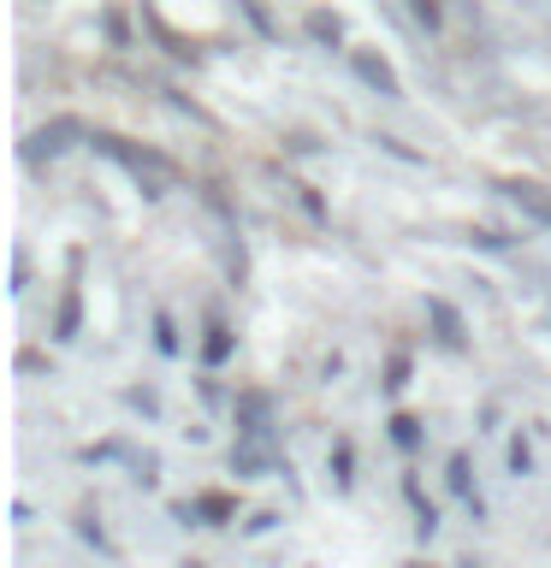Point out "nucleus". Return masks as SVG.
Listing matches in <instances>:
<instances>
[{"label": "nucleus", "instance_id": "22", "mask_svg": "<svg viewBox=\"0 0 551 568\" xmlns=\"http://www.w3.org/2000/svg\"><path fill=\"white\" fill-rule=\"evenodd\" d=\"M101 30H107V42H113V48H131V24H124V12H119V7H107V12H101Z\"/></svg>", "mask_w": 551, "mask_h": 568}, {"label": "nucleus", "instance_id": "14", "mask_svg": "<svg viewBox=\"0 0 551 568\" xmlns=\"http://www.w3.org/2000/svg\"><path fill=\"white\" fill-rule=\"evenodd\" d=\"M332 486L338 491L355 486V444L350 438H332Z\"/></svg>", "mask_w": 551, "mask_h": 568}, {"label": "nucleus", "instance_id": "3", "mask_svg": "<svg viewBox=\"0 0 551 568\" xmlns=\"http://www.w3.org/2000/svg\"><path fill=\"white\" fill-rule=\"evenodd\" d=\"M350 71H355V78H362L380 101H403V78L391 71L385 53H373V48H350Z\"/></svg>", "mask_w": 551, "mask_h": 568}, {"label": "nucleus", "instance_id": "16", "mask_svg": "<svg viewBox=\"0 0 551 568\" xmlns=\"http://www.w3.org/2000/svg\"><path fill=\"white\" fill-rule=\"evenodd\" d=\"M385 426H391V444H398V450H421V438H427V433H421V420L409 415V408H398V415H391Z\"/></svg>", "mask_w": 551, "mask_h": 568}, {"label": "nucleus", "instance_id": "10", "mask_svg": "<svg viewBox=\"0 0 551 568\" xmlns=\"http://www.w3.org/2000/svg\"><path fill=\"white\" fill-rule=\"evenodd\" d=\"M231 349H238V337H231V326L220 314H208V337H202V367L213 373V367H226L231 362Z\"/></svg>", "mask_w": 551, "mask_h": 568}, {"label": "nucleus", "instance_id": "4", "mask_svg": "<svg viewBox=\"0 0 551 568\" xmlns=\"http://www.w3.org/2000/svg\"><path fill=\"white\" fill-rule=\"evenodd\" d=\"M498 195H504V202L522 213V220H533L540 231H551V190H545V184H533V178H504V184H498Z\"/></svg>", "mask_w": 551, "mask_h": 568}, {"label": "nucleus", "instance_id": "5", "mask_svg": "<svg viewBox=\"0 0 551 568\" xmlns=\"http://www.w3.org/2000/svg\"><path fill=\"white\" fill-rule=\"evenodd\" d=\"M172 521L231 527V521H238V497H231V491H202V497H190V504H172Z\"/></svg>", "mask_w": 551, "mask_h": 568}, {"label": "nucleus", "instance_id": "17", "mask_svg": "<svg viewBox=\"0 0 551 568\" xmlns=\"http://www.w3.org/2000/svg\"><path fill=\"white\" fill-rule=\"evenodd\" d=\"M238 12L249 18V30H256L261 42H279V24H273V12H267L261 0H238Z\"/></svg>", "mask_w": 551, "mask_h": 568}, {"label": "nucleus", "instance_id": "11", "mask_svg": "<svg viewBox=\"0 0 551 568\" xmlns=\"http://www.w3.org/2000/svg\"><path fill=\"white\" fill-rule=\"evenodd\" d=\"M403 497H409V504H415V532H421V545H427V539H433V532H439V504H433V497L421 491V479H415V474L403 479Z\"/></svg>", "mask_w": 551, "mask_h": 568}, {"label": "nucleus", "instance_id": "25", "mask_svg": "<svg viewBox=\"0 0 551 568\" xmlns=\"http://www.w3.org/2000/svg\"><path fill=\"white\" fill-rule=\"evenodd\" d=\"M291 190H297V202H302V213H309V220H327V202L314 195V184H291Z\"/></svg>", "mask_w": 551, "mask_h": 568}, {"label": "nucleus", "instance_id": "23", "mask_svg": "<svg viewBox=\"0 0 551 568\" xmlns=\"http://www.w3.org/2000/svg\"><path fill=\"white\" fill-rule=\"evenodd\" d=\"M510 474H515V479H528V474H533V444H528L522 433L510 438Z\"/></svg>", "mask_w": 551, "mask_h": 568}, {"label": "nucleus", "instance_id": "6", "mask_svg": "<svg viewBox=\"0 0 551 568\" xmlns=\"http://www.w3.org/2000/svg\"><path fill=\"white\" fill-rule=\"evenodd\" d=\"M231 415H238V433H249V438H273L279 403L267 397V390H238V397H231Z\"/></svg>", "mask_w": 551, "mask_h": 568}, {"label": "nucleus", "instance_id": "30", "mask_svg": "<svg viewBox=\"0 0 551 568\" xmlns=\"http://www.w3.org/2000/svg\"><path fill=\"white\" fill-rule=\"evenodd\" d=\"M267 527H279V515H273V509H261V515H249V527H243V532H267Z\"/></svg>", "mask_w": 551, "mask_h": 568}, {"label": "nucleus", "instance_id": "26", "mask_svg": "<svg viewBox=\"0 0 551 568\" xmlns=\"http://www.w3.org/2000/svg\"><path fill=\"white\" fill-rule=\"evenodd\" d=\"M124 403L142 408V415H160V397H154V390H124Z\"/></svg>", "mask_w": 551, "mask_h": 568}, {"label": "nucleus", "instance_id": "7", "mask_svg": "<svg viewBox=\"0 0 551 568\" xmlns=\"http://www.w3.org/2000/svg\"><path fill=\"white\" fill-rule=\"evenodd\" d=\"M427 320H433V337L444 349H462L469 344V320H462L457 302H444V296H427Z\"/></svg>", "mask_w": 551, "mask_h": 568}, {"label": "nucleus", "instance_id": "15", "mask_svg": "<svg viewBox=\"0 0 551 568\" xmlns=\"http://www.w3.org/2000/svg\"><path fill=\"white\" fill-rule=\"evenodd\" d=\"M78 326H83V296H78V284H71L60 314H53V337H78Z\"/></svg>", "mask_w": 551, "mask_h": 568}, {"label": "nucleus", "instance_id": "21", "mask_svg": "<svg viewBox=\"0 0 551 568\" xmlns=\"http://www.w3.org/2000/svg\"><path fill=\"white\" fill-rule=\"evenodd\" d=\"M78 539H83V545H96L101 557H119V550H113V539L101 532V521H96V515H78Z\"/></svg>", "mask_w": 551, "mask_h": 568}, {"label": "nucleus", "instance_id": "1", "mask_svg": "<svg viewBox=\"0 0 551 568\" xmlns=\"http://www.w3.org/2000/svg\"><path fill=\"white\" fill-rule=\"evenodd\" d=\"M89 149L96 154H107L113 166H124L137 178V190L149 195V202H160L167 190H178L184 184V166H178L172 154H160V149H149V142H131V136H119V131H89Z\"/></svg>", "mask_w": 551, "mask_h": 568}, {"label": "nucleus", "instance_id": "12", "mask_svg": "<svg viewBox=\"0 0 551 568\" xmlns=\"http://www.w3.org/2000/svg\"><path fill=\"white\" fill-rule=\"evenodd\" d=\"M302 30H309V42H320V48H344V18L327 12V7H314L302 18Z\"/></svg>", "mask_w": 551, "mask_h": 568}, {"label": "nucleus", "instance_id": "2", "mask_svg": "<svg viewBox=\"0 0 551 568\" xmlns=\"http://www.w3.org/2000/svg\"><path fill=\"white\" fill-rule=\"evenodd\" d=\"M78 142H89V124H83L78 113H53L48 124H36V131L24 136L18 160H24V166H53V160L71 154Z\"/></svg>", "mask_w": 551, "mask_h": 568}, {"label": "nucleus", "instance_id": "27", "mask_svg": "<svg viewBox=\"0 0 551 568\" xmlns=\"http://www.w3.org/2000/svg\"><path fill=\"white\" fill-rule=\"evenodd\" d=\"M78 456H83V462H113V456H124V450L107 438V444H89V450H78Z\"/></svg>", "mask_w": 551, "mask_h": 568}, {"label": "nucleus", "instance_id": "20", "mask_svg": "<svg viewBox=\"0 0 551 568\" xmlns=\"http://www.w3.org/2000/svg\"><path fill=\"white\" fill-rule=\"evenodd\" d=\"M403 7L415 12V24H421L427 36H439V30H444V7H439V0H403Z\"/></svg>", "mask_w": 551, "mask_h": 568}, {"label": "nucleus", "instance_id": "29", "mask_svg": "<svg viewBox=\"0 0 551 568\" xmlns=\"http://www.w3.org/2000/svg\"><path fill=\"white\" fill-rule=\"evenodd\" d=\"M284 149H291V154H314V149H320V142H314V136H302V131H297V136H284Z\"/></svg>", "mask_w": 551, "mask_h": 568}, {"label": "nucleus", "instance_id": "13", "mask_svg": "<svg viewBox=\"0 0 551 568\" xmlns=\"http://www.w3.org/2000/svg\"><path fill=\"white\" fill-rule=\"evenodd\" d=\"M444 486H451V491H457L474 515H487V504H480V491H474V479H469V456H462V450H457L451 462H444Z\"/></svg>", "mask_w": 551, "mask_h": 568}, {"label": "nucleus", "instance_id": "8", "mask_svg": "<svg viewBox=\"0 0 551 568\" xmlns=\"http://www.w3.org/2000/svg\"><path fill=\"white\" fill-rule=\"evenodd\" d=\"M279 468V462H273V450H267V438H238V444H231V474H238V479H256V474H273Z\"/></svg>", "mask_w": 551, "mask_h": 568}, {"label": "nucleus", "instance_id": "9", "mask_svg": "<svg viewBox=\"0 0 551 568\" xmlns=\"http://www.w3.org/2000/svg\"><path fill=\"white\" fill-rule=\"evenodd\" d=\"M137 7H142V24H149V30H154V42H160V48H167V53H172V60H190V65H196V42H190V36H178V30L167 24V18H160V12H154V0H137Z\"/></svg>", "mask_w": 551, "mask_h": 568}, {"label": "nucleus", "instance_id": "19", "mask_svg": "<svg viewBox=\"0 0 551 568\" xmlns=\"http://www.w3.org/2000/svg\"><path fill=\"white\" fill-rule=\"evenodd\" d=\"M154 349L160 355H178L184 344H178V320L167 314V308H154Z\"/></svg>", "mask_w": 551, "mask_h": 568}, {"label": "nucleus", "instance_id": "24", "mask_svg": "<svg viewBox=\"0 0 551 568\" xmlns=\"http://www.w3.org/2000/svg\"><path fill=\"white\" fill-rule=\"evenodd\" d=\"M380 149H385L391 160H403V166H421V154H415V149H409V142H403V136H380Z\"/></svg>", "mask_w": 551, "mask_h": 568}, {"label": "nucleus", "instance_id": "28", "mask_svg": "<svg viewBox=\"0 0 551 568\" xmlns=\"http://www.w3.org/2000/svg\"><path fill=\"white\" fill-rule=\"evenodd\" d=\"M30 284V261H24V248H18V261H12V291H24Z\"/></svg>", "mask_w": 551, "mask_h": 568}, {"label": "nucleus", "instance_id": "18", "mask_svg": "<svg viewBox=\"0 0 551 568\" xmlns=\"http://www.w3.org/2000/svg\"><path fill=\"white\" fill-rule=\"evenodd\" d=\"M409 373H415V355H409V349H391V362H385V390H391V397L409 385Z\"/></svg>", "mask_w": 551, "mask_h": 568}]
</instances>
